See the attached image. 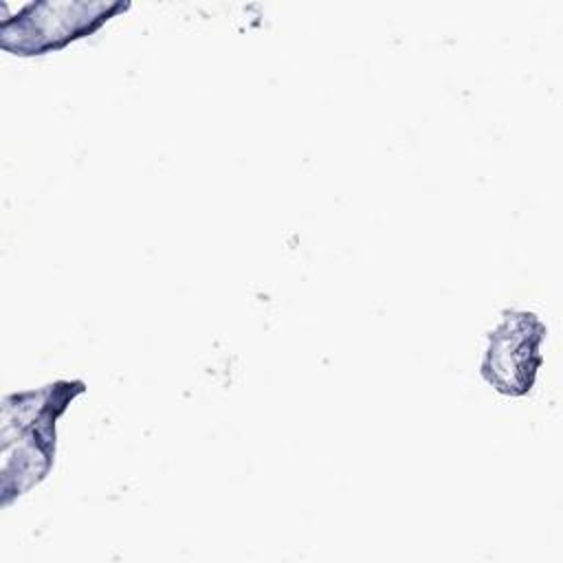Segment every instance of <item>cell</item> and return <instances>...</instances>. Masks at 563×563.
Returning a JSON list of instances; mask_svg holds the SVG:
<instances>
[{
    "label": "cell",
    "mask_w": 563,
    "mask_h": 563,
    "mask_svg": "<svg viewBox=\"0 0 563 563\" xmlns=\"http://www.w3.org/2000/svg\"><path fill=\"white\" fill-rule=\"evenodd\" d=\"M84 389L81 380H57L2 400V506L48 475L55 457L57 418Z\"/></svg>",
    "instance_id": "obj_1"
},
{
    "label": "cell",
    "mask_w": 563,
    "mask_h": 563,
    "mask_svg": "<svg viewBox=\"0 0 563 563\" xmlns=\"http://www.w3.org/2000/svg\"><path fill=\"white\" fill-rule=\"evenodd\" d=\"M123 2H31L0 22V46L13 55H44L101 29Z\"/></svg>",
    "instance_id": "obj_2"
},
{
    "label": "cell",
    "mask_w": 563,
    "mask_h": 563,
    "mask_svg": "<svg viewBox=\"0 0 563 563\" xmlns=\"http://www.w3.org/2000/svg\"><path fill=\"white\" fill-rule=\"evenodd\" d=\"M543 334L545 328L532 312H506L497 330L490 332V345L482 363L484 378L501 394L521 396L530 391L541 365L539 343Z\"/></svg>",
    "instance_id": "obj_3"
}]
</instances>
